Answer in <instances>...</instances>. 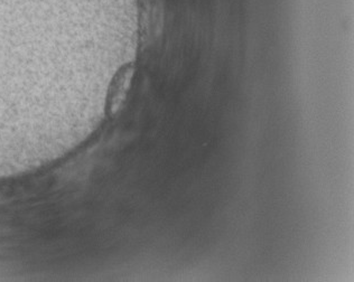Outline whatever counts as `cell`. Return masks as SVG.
I'll return each instance as SVG.
<instances>
[{"label": "cell", "mask_w": 354, "mask_h": 282, "mask_svg": "<svg viewBox=\"0 0 354 282\" xmlns=\"http://www.w3.org/2000/svg\"><path fill=\"white\" fill-rule=\"evenodd\" d=\"M133 72H135V65L131 62L126 63L117 70V73L113 77V81L110 82L109 90L106 94V115L113 117L120 109L121 104L124 103L128 90H129Z\"/></svg>", "instance_id": "obj_1"}]
</instances>
